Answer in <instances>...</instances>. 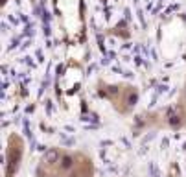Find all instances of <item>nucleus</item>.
<instances>
[{
	"mask_svg": "<svg viewBox=\"0 0 186 177\" xmlns=\"http://www.w3.org/2000/svg\"><path fill=\"white\" fill-rule=\"evenodd\" d=\"M17 142V138H11V142H9V151H8V177H11L15 174V170L19 168V159H21V144L15 146Z\"/></svg>",
	"mask_w": 186,
	"mask_h": 177,
	"instance_id": "nucleus-1",
	"label": "nucleus"
}]
</instances>
